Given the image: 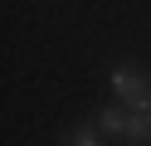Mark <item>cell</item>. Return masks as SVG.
Instances as JSON below:
<instances>
[{
    "label": "cell",
    "instance_id": "6da1fadb",
    "mask_svg": "<svg viewBox=\"0 0 151 146\" xmlns=\"http://www.w3.org/2000/svg\"><path fill=\"white\" fill-rule=\"evenodd\" d=\"M112 93L127 97V107H151V83L137 78L132 68H117V73H112Z\"/></svg>",
    "mask_w": 151,
    "mask_h": 146
},
{
    "label": "cell",
    "instance_id": "3957f363",
    "mask_svg": "<svg viewBox=\"0 0 151 146\" xmlns=\"http://www.w3.org/2000/svg\"><path fill=\"white\" fill-rule=\"evenodd\" d=\"M98 132H102V127H73V132L63 136V141H68V146H93V141H102Z\"/></svg>",
    "mask_w": 151,
    "mask_h": 146
},
{
    "label": "cell",
    "instance_id": "7a4b0ae2",
    "mask_svg": "<svg viewBox=\"0 0 151 146\" xmlns=\"http://www.w3.org/2000/svg\"><path fill=\"white\" fill-rule=\"evenodd\" d=\"M127 117H132V107H102V112H98V127L107 136H127Z\"/></svg>",
    "mask_w": 151,
    "mask_h": 146
}]
</instances>
